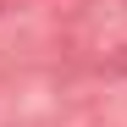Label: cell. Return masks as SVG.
Returning <instances> with one entry per match:
<instances>
[{
  "mask_svg": "<svg viewBox=\"0 0 127 127\" xmlns=\"http://www.w3.org/2000/svg\"><path fill=\"white\" fill-rule=\"evenodd\" d=\"M105 66H111V72H122V77H127V44H116V50H111V61H105Z\"/></svg>",
  "mask_w": 127,
  "mask_h": 127,
  "instance_id": "6da1fadb",
  "label": "cell"
}]
</instances>
